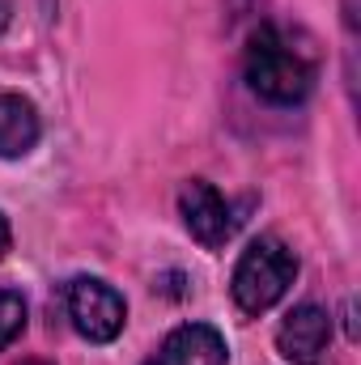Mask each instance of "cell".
I'll use <instances>...</instances> for the list:
<instances>
[{
  "mask_svg": "<svg viewBox=\"0 0 361 365\" xmlns=\"http://www.w3.org/2000/svg\"><path fill=\"white\" fill-rule=\"evenodd\" d=\"M243 73H247L251 93H260L264 102H272V106H298L310 93V86H315V56L306 47H298L289 30L264 21L247 38Z\"/></svg>",
  "mask_w": 361,
  "mask_h": 365,
  "instance_id": "1",
  "label": "cell"
},
{
  "mask_svg": "<svg viewBox=\"0 0 361 365\" xmlns=\"http://www.w3.org/2000/svg\"><path fill=\"white\" fill-rule=\"evenodd\" d=\"M293 276H298L293 251L280 238H255L243 251V259L234 264L230 293H234V302H238L243 314H264V310H272L289 293Z\"/></svg>",
  "mask_w": 361,
  "mask_h": 365,
  "instance_id": "2",
  "label": "cell"
},
{
  "mask_svg": "<svg viewBox=\"0 0 361 365\" xmlns=\"http://www.w3.org/2000/svg\"><path fill=\"white\" fill-rule=\"evenodd\" d=\"M64 306H68V319L77 327V336H86L90 344H111L123 323H128V306L123 297L98 280V276H77L68 280V293H64Z\"/></svg>",
  "mask_w": 361,
  "mask_h": 365,
  "instance_id": "3",
  "label": "cell"
},
{
  "mask_svg": "<svg viewBox=\"0 0 361 365\" xmlns=\"http://www.w3.org/2000/svg\"><path fill=\"white\" fill-rule=\"evenodd\" d=\"M276 349L289 365H332V314L315 302H302L276 327Z\"/></svg>",
  "mask_w": 361,
  "mask_h": 365,
  "instance_id": "4",
  "label": "cell"
},
{
  "mask_svg": "<svg viewBox=\"0 0 361 365\" xmlns=\"http://www.w3.org/2000/svg\"><path fill=\"white\" fill-rule=\"evenodd\" d=\"M179 212H183L187 234H191L200 247H208V251L225 247L230 234H234V225H238V217H234V208L225 204V195H221L213 182H204V179L183 182Z\"/></svg>",
  "mask_w": 361,
  "mask_h": 365,
  "instance_id": "5",
  "label": "cell"
},
{
  "mask_svg": "<svg viewBox=\"0 0 361 365\" xmlns=\"http://www.w3.org/2000/svg\"><path fill=\"white\" fill-rule=\"evenodd\" d=\"M225 361H230V353H225V340H221L217 327L183 323L162 340V349L145 365H225Z\"/></svg>",
  "mask_w": 361,
  "mask_h": 365,
  "instance_id": "6",
  "label": "cell"
},
{
  "mask_svg": "<svg viewBox=\"0 0 361 365\" xmlns=\"http://www.w3.org/2000/svg\"><path fill=\"white\" fill-rule=\"evenodd\" d=\"M43 136V119L30 98L21 93H0V158H26Z\"/></svg>",
  "mask_w": 361,
  "mask_h": 365,
  "instance_id": "7",
  "label": "cell"
},
{
  "mask_svg": "<svg viewBox=\"0 0 361 365\" xmlns=\"http://www.w3.org/2000/svg\"><path fill=\"white\" fill-rule=\"evenodd\" d=\"M26 331V297L13 289H0V353Z\"/></svg>",
  "mask_w": 361,
  "mask_h": 365,
  "instance_id": "8",
  "label": "cell"
},
{
  "mask_svg": "<svg viewBox=\"0 0 361 365\" xmlns=\"http://www.w3.org/2000/svg\"><path fill=\"white\" fill-rule=\"evenodd\" d=\"M9 242H13V234H9V221H4V212H0V259H4V251H9Z\"/></svg>",
  "mask_w": 361,
  "mask_h": 365,
  "instance_id": "9",
  "label": "cell"
},
{
  "mask_svg": "<svg viewBox=\"0 0 361 365\" xmlns=\"http://www.w3.org/2000/svg\"><path fill=\"white\" fill-rule=\"evenodd\" d=\"M9 26V0H0V30Z\"/></svg>",
  "mask_w": 361,
  "mask_h": 365,
  "instance_id": "10",
  "label": "cell"
},
{
  "mask_svg": "<svg viewBox=\"0 0 361 365\" xmlns=\"http://www.w3.org/2000/svg\"><path fill=\"white\" fill-rule=\"evenodd\" d=\"M30 365H43V361H30Z\"/></svg>",
  "mask_w": 361,
  "mask_h": 365,
  "instance_id": "11",
  "label": "cell"
}]
</instances>
